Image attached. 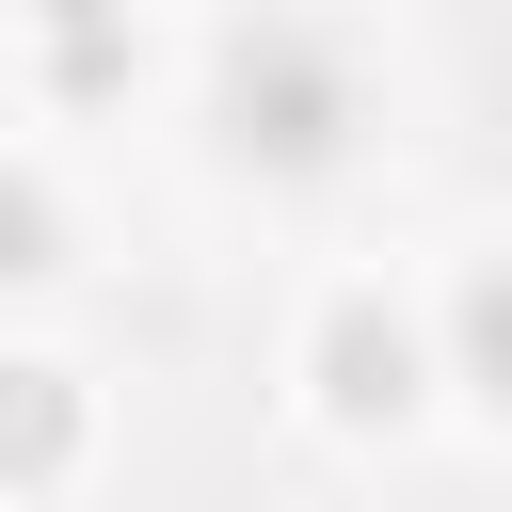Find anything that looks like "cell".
Here are the masks:
<instances>
[{"mask_svg":"<svg viewBox=\"0 0 512 512\" xmlns=\"http://www.w3.org/2000/svg\"><path fill=\"white\" fill-rule=\"evenodd\" d=\"M336 400H400V336H368V320H336Z\"/></svg>","mask_w":512,"mask_h":512,"instance_id":"obj_1","label":"cell"},{"mask_svg":"<svg viewBox=\"0 0 512 512\" xmlns=\"http://www.w3.org/2000/svg\"><path fill=\"white\" fill-rule=\"evenodd\" d=\"M0 448L32 464V448H64V400H48V368H16V400H0Z\"/></svg>","mask_w":512,"mask_h":512,"instance_id":"obj_2","label":"cell"},{"mask_svg":"<svg viewBox=\"0 0 512 512\" xmlns=\"http://www.w3.org/2000/svg\"><path fill=\"white\" fill-rule=\"evenodd\" d=\"M480 368H512V288H480Z\"/></svg>","mask_w":512,"mask_h":512,"instance_id":"obj_3","label":"cell"}]
</instances>
